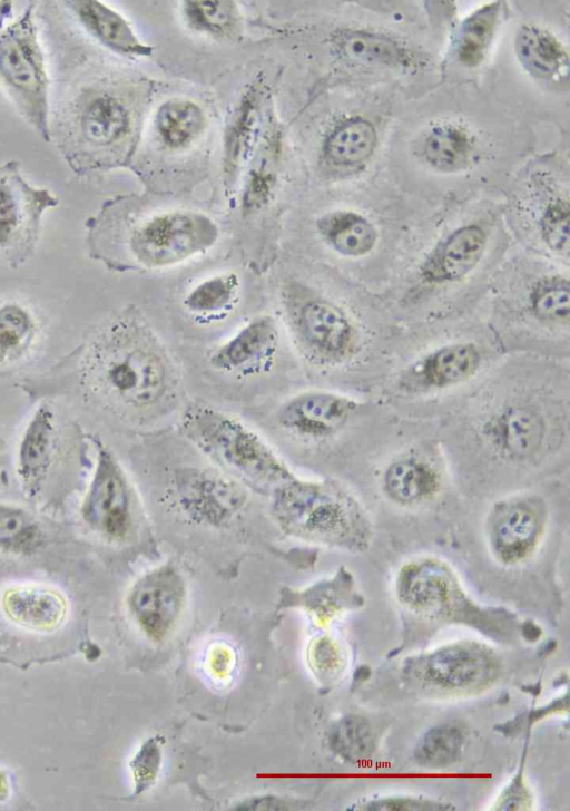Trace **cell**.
<instances>
[{"label": "cell", "instance_id": "21", "mask_svg": "<svg viewBox=\"0 0 570 811\" xmlns=\"http://www.w3.org/2000/svg\"><path fill=\"white\" fill-rule=\"evenodd\" d=\"M544 423L539 413L525 407H511L490 424L488 437L503 457L514 460L532 456L541 446Z\"/></svg>", "mask_w": 570, "mask_h": 811}, {"label": "cell", "instance_id": "34", "mask_svg": "<svg viewBox=\"0 0 570 811\" xmlns=\"http://www.w3.org/2000/svg\"><path fill=\"white\" fill-rule=\"evenodd\" d=\"M532 312L547 322H567L570 313L569 282L562 276L541 280L530 295Z\"/></svg>", "mask_w": 570, "mask_h": 811}, {"label": "cell", "instance_id": "28", "mask_svg": "<svg viewBox=\"0 0 570 811\" xmlns=\"http://www.w3.org/2000/svg\"><path fill=\"white\" fill-rule=\"evenodd\" d=\"M471 152V141L466 133L451 125L434 128L424 144L426 160L443 172H455L465 167Z\"/></svg>", "mask_w": 570, "mask_h": 811}, {"label": "cell", "instance_id": "10", "mask_svg": "<svg viewBox=\"0 0 570 811\" xmlns=\"http://www.w3.org/2000/svg\"><path fill=\"white\" fill-rule=\"evenodd\" d=\"M174 495L191 522L214 529L229 526L248 501L246 487L225 471L186 467L175 472Z\"/></svg>", "mask_w": 570, "mask_h": 811}, {"label": "cell", "instance_id": "17", "mask_svg": "<svg viewBox=\"0 0 570 811\" xmlns=\"http://www.w3.org/2000/svg\"><path fill=\"white\" fill-rule=\"evenodd\" d=\"M485 246L487 235L480 226H462L431 252L421 266V275L433 284L460 281L478 265Z\"/></svg>", "mask_w": 570, "mask_h": 811}, {"label": "cell", "instance_id": "8", "mask_svg": "<svg viewBox=\"0 0 570 811\" xmlns=\"http://www.w3.org/2000/svg\"><path fill=\"white\" fill-rule=\"evenodd\" d=\"M548 519V506L539 495L524 492L498 499L484 520L490 554L504 566L525 563L544 539Z\"/></svg>", "mask_w": 570, "mask_h": 811}, {"label": "cell", "instance_id": "23", "mask_svg": "<svg viewBox=\"0 0 570 811\" xmlns=\"http://www.w3.org/2000/svg\"><path fill=\"white\" fill-rule=\"evenodd\" d=\"M515 52L523 67L535 77L551 79L567 74L568 55L547 30L522 27L515 37Z\"/></svg>", "mask_w": 570, "mask_h": 811}, {"label": "cell", "instance_id": "27", "mask_svg": "<svg viewBox=\"0 0 570 811\" xmlns=\"http://www.w3.org/2000/svg\"><path fill=\"white\" fill-rule=\"evenodd\" d=\"M500 2L485 4L462 23L456 45L459 60L475 67L484 58L499 19Z\"/></svg>", "mask_w": 570, "mask_h": 811}, {"label": "cell", "instance_id": "36", "mask_svg": "<svg viewBox=\"0 0 570 811\" xmlns=\"http://www.w3.org/2000/svg\"><path fill=\"white\" fill-rule=\"evenodd\" d=\"M187 14L191 22L210 31L220 32L230 27L234 7L228 1H189Z\"/></svg>", "mask_w": 570, "mask_h": 811}, {"label": "cell", "instance_id": "33", "mask_svg": "<svg viewBox=\"0 0 570 811\" xmlns=\"http://www.w3.org/2000/svg\"><path fill=\"white\" fill-rule=\"evenodd\" d=\"M463 745L461 731L453 725H439L429 730L417 742L414 755L428 768H442L453 763Z\"/></svg>", "mask_w": 570, "mask_h": 811}, {"label": "cell", "instance_id": "22", "mask_svg": "<svg viewBox=\"0 0 570 811\" xmlns=\"http://www.w3.org/2000/svg\"><path fill=\"white\" fill-rule=\"evenodd\" d=\"M56 443L53 412L40 406L21 436L17 452V471L27 485L36 483L47 472Z\"/></svg>", "mask_w": 570, "mask_h": 811}, {"label": "cell", "instance_id": "30", "mask_svg": "<svg viewBox=\"0 0 570 811\" xmlns=\"http://www.w3.org/2000/svg\"><path fill=\"white\" fill-rule=\"evenodd\" d=\"M42 534L36 519L20 507L0 504V549L29 554L41 543Z\"/></svg>", "mask_w": 570, "mask_h": 811}, {"label": "cell", "instance_id": "19", "mask_svg": "<svg viewBox=\"0 0 570 811\" xmlns=\"http://www.w3.org/2000/svg\"><path fill=\"white\" fill-rule=\"evenodd\" d=\"M440 487L439 471L428 460L416 456L394 459L381 476L383 495L400 507L421 506L432 500Z\"/></svg>", "mask_w": 570, "mask_h": 811}, {"label": "cell", "instance_id": "15", "mask_svg": "<svg viewBox=\"0 0 570 811\" xmlns=\"http://www.w3.org/2000/svg\"><path fill=\"white\" fill-rule=\"evenodd\" d=\"M277 343L275 321L268 315L257 316L217 348L209 362L223 372L255 374L271 364Z\"/></svg>", "mask_w": 570, "mask_h": 811}, {"label": "cell", "instance_id": "2", "mask_svg": "<svg viewBox=\"0 0 570 811\" xmlns=\"http://www.w3.org/2000/svg\"><path fill=\"white\" fill-rule=\"evenodd\" d=\"M269 497L274 521L292 538L352 553L365 551L374 539L366 509L337 480L295 476Z\"/></svg>", "mask_w": 570, "mask_h": 811}, {"label": "cell", "instance_id": "12", "mask_svg": "<svg viewBox=\"0 0 570 811\" xmlns=\"http://www.w3.org/2000/svg\"><path fill=\"white\" fill-rule=\"evenodd\" d=\"M185 583L173 565L146 573L132 586L128 606L140 628L153 638L165 637L184 607Z\"/></svg>", "mask_w": 570, "mask_h": 811}, {"label": "cell", "instance_id": "32", "mask_svg": "<svg viewBox=\"0 0 570 811\" xmlns=\"http://www.w3.org/2000/svg\"><path fill=\"white\" fill-rule=\"evenodd\" d=\"M33 335L35 323L24 307L16 303L0 307V362L19 358L29 348Z\"/></svg>", "mask_w": 570, "mask_h": 811}, {"label": "cell", "instance_id": "37", "mask_svg": "<svg viewBox=\"0 0 570 811\" xmlns=\"http://www.w3.org/2000/svg\"><path fill=\"white\" fill-rule=\"evenodd\" d=\"M336 749L348 755L363 754L371 745V735L363 721L346 720L333 734Z\"/></svg>", "mask_w": 570, "mask_h": 811}, {"label": "cell", "instance_id": "5", "mask_svg": "<svg viewBox=\"0 0 570 811\" xmlns=\"http://www.w3.org/2000/svg\"><path fill=\"white\" fill-rule=\"evenodd\" d=\"M395 593L405 608L425 617L463 622L489 629L512 622L511 614L504 609L473 603L451 568L434 557H419L405 563L397 573Z\"/></svg>", "mask_w": 570, "mask_h": 811}, {"label": "cell", "instance_id": "13", "mask_svg": "<svg viewBox=\"0 0 570 811\" xmlns=\"http://www.w3.org/2000/svg\"><path fill=\"white\" fill-rule=\"evenodd\" d=\"M6 619L26 635L49 637L66 623L69 603L65 594L43 584H14L0 595Z\"/></svg>", "mask_w": 570, "mask_h": 811}, {"label": "cell", "instance_id": "31", "mask_svg": "<svg viewBox=\"0 0 570 811\" xmlns=\"http://www.w3.org/2000/svg\"><path fill=\"white\" fill-rule=\"evenodd\" d=\"M345 58L360 63H395L402 52L390 38L365 31H347L337 39Z\"/></svg>", "mask_w": 570, "mask_h": 811}, {"label": "cell", "instance_id": "24", "mask_svg": "<svg viewBox=\"0 0 570 811\" xmlns=\"http://www.w3.org/2000/svg\"><path fill=\"white\" fill-rule=\"evenodd\" d=\"M321 235L337 253L360 257L370 253L377 238L371 222L361 214L337 211L318 221Z\"/></svg>", "mask_w": 570, "mask_h": 811}, {"label": "cell", "instance_id": "9", "mask_svg": "<svg viewBox=\"0 0 570 811\" xmlns=\"http://www.w3.org/2000/svg\"><path fill=\"white\" fill-rule=\"evenodd\" d=\"M80 514L91 530L109 540L127 539L135 526L134 496L126 472L116 456L99 442Z\"/></svg>", "mask_w": 570, "mask_h": 811}, {"label": "cell", "instance_id": "20", "mask_svg": "<svg viewBox=\"0 0 570 811\" xmlns=\"http://www.w3.org/2000/svg\"><path fill=\"white\" fill-rule=\"evenodd\" d=\"M63 6L80 27L104 46L127 55L149 52V48L139 41L128 22L100 1L71 0L65 1Z\"/></svg>", "mask_w": 570, "mask_h": 811}, {"label": "cell", "instance_id": "16", "mask_svg": "<svg viewBox=\"0 0 570 811\" xmlns=\"http://www.w3.org/2000/svg\"><path fill=\"white\" fill-rule=\"evenodd\" d=\"M480 364L481 354L473 343L448 344L413 364L403 384L413 391L442 390L470 379Z\"/></svg>", "mask_w": 570, "mask_h": 811}, {"label": "cell", "instance_id": "26", "mask_svg": "<svg viewBox=\"0 0 570 811\" xmlns=\"http://www.w3.org/2000/svg\"><path fill=\"white\" fill-rule=\"evenodd\" d=\"M239 291L235 273L210 276L196 284L185 296L184 305L194 315L217 316L229 310Z\"/></svg>", "mask_w": 570, "mask_h": 811}, {"label": "cell", "instance_id": "38", "mask_svg": "<svg viewBox=\"0 0 570 811\" xmlns=\"http://www.w3.org/2000/svg\"><path fill=\"white\" fill-rule=\"evenodd\" d=\"M160 763V750L155 740H149L137 753L131 768L136 781V792L146 790L156 779Z\"/></svg>", "mask_w": 570, "mask_h": 811}, {"label": "cell", "instance_id": "4", "mask_svg": "<svg viewBox=\"0 0 570 811\" xmlns=\"http://www.w3.org/2000/svg\"><path fill=\"white\" fill-rule=\"evenodd\" d=\"M33 9L30 4L18 18L0 22V82L22 118L50 141V79Z\"/></svg>", "mask_w": 570, "mask_h": 811}, {"label": "cell", "instance_id": "35", "mask_svg": "<svg viewBox=\"0 0 570 811\" xmlns=\"http://www.w3.org/2000/svg\"><path fill=\"white\" fill-rule=\"evenodd\" d=\"M569 203L567 199H557L544 209L540 228L546 244L559 254L569 251Z\"/></svg>", "mask_w": 570, "mask_h": 811}, {"label": "cell", "instance_id": "7", "mask_svg": "<svg viewBox=\"0 0 570 811\" xmlns=\"http://www.w3.org/2000/svg\"><path fill=\"white\" fill-rule=\"evenodd\" d=\"M218 229L207 216L170 212L140 224L128 237L132 258L149 267H166L198 254L217 238Z\"/></svg>", "mask_w": 570, "mask_h": 811}, {"label": "cell", "instance_id": "14", "mask_svg": "<svg viewBox=\"0 0 570 811\" xmlns=\"http://www.w3.org/2000/svg\"><path fill=\"white\" fill-rule=\"evenodd\" d=\"M355 409L356 402L347 397L306 391L283 402L276 419L284 430L298 438L321 440L343 429Z\"/></svg>", "mask_w": 570, "mask_h": 811}, {"label": "cell", "instance_id": "18", "mask_svg": "<svg viewBox=\"0 0 570 811\" xmlns=\"http://www.w3.org/2000/svg\"><path fill=\"white\" fill-rule=\"evenodd\" d=\"M492 671L490 656L474 645L445 646L419 663L420 676L446 690H460L484 681Z\"/></svg>", "mask_w": 570, "mask_h": 811}, {"label": "cell", "instance_id": "6", "mask_svg": "<svg viewBox=\"0 0 570 811\" xmlns=\"http://www.w3.org/2000/svg\"><path fill=\"white\" fill-rule=\"evenodd\" d=\"M58 202L49 189L29 184L18 162L0 166V253L12 268L32 255L43 214Z\"/></svg>", "mask_w": 570, "mask_h": 811}, {"label": "cell", "instance_id": "29", "mask_svg": "<svg viewBox=\"0 0 570 811\" xmlns=\"http://www.w3.org/2000/svg\"><path fill=\"white\" fill-rule=\"evenodd\" d=\"M203 125V113L191 101H168L160 107L157 115V128L164 140L173 147L189 143L198 135Z\"/></svg>", "mask_w": 570, "mask_h": 811}, {"label": "cell", "instance_id": "11", "mask_svg": "<svg viewBox=\"0 0 570 811\" xmlns=\"http://www.w3.org/2000/svg\"><path fill=\"white\" fill-rule=\"evenodd\" d=\"M288 312L293 335L307 358L334 364L354 352L356 330L336 305L314 297L292 303Z\"/></svg>", "mask_w": 570, "mask_h": 811}, {"label": "cell", "instance_id": "3", "mask_svg": "<svg viewBox=\"0 0 570 811\" xmlns=\"http://www.w3.org/2000/svg\"><path fill=\"white\" fill-rule=\"evenodd\" d=\"M181 428L188 440L225 472L262 495L296 475L253 429L207 406L189 407Z\"/></svg>", "mask_w": 570, "mask_h": 811}, {"label": "cell", "instance_id": "25", "mask_svg": "<svg viewBox=\"0 0 570 811\" xmlns=\"http://www.w3.org/2000/svg\"><path fill=\"white\" fill-rule=\"evenodd\" d=\"M377 136L374 126L361 117L340 124L325 141L327 157L337 165L354 166L374 152Z\"/></svg>", "mask_w": 570, "mask_h": 811}, {"label": "cell", "instance_id": "1", "mask_svg": "<svg viewBox=\"0 0 570 811\" xmlns=\"http://www.w3.org/2000/svg\"><path fill=\"white\" fill-rule=\"evenodd\" d=\"M90 384L108 401L130 410L159 403L173 384V372L157 339L135 317H118L88 351Z\"/></svg>", "mask_w": 570, "mask_h": 811}]
</instances>
